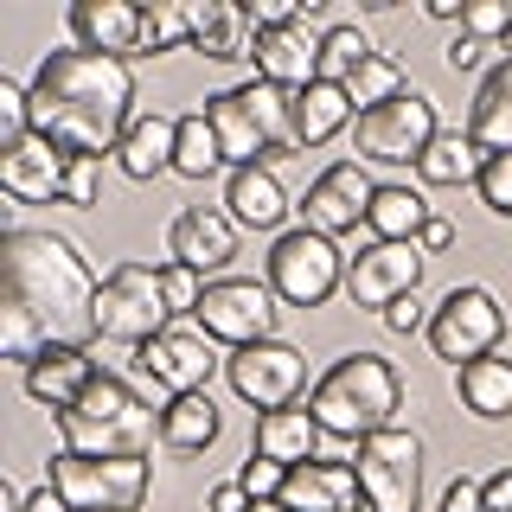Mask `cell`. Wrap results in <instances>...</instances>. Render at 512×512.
Returning a JSON list of instances; mask_svg holds the SVG:
<instances>
[{
	"label": "cell",
	"instance_id": "277c9868",
	"mask_svg": "<svg viewBox=\"0 0 512 512\" xmlns=\"http://www.w3.org/2000/svg\"><path fill=\"white\" fill-rule=\"evenodd\" d=\"M308 410L320 416L327 436L365 442V436H378V429L397 423V410H404V378H397V365L384 359V352H346V359H333L327 372L314 378Z\"/></svg>",
	"mask_w": 512,
	"mask_h": 512
},
{
	"label": "cell",
	"instance_id": "60d3db41",
	"mask_svg": "<svg viewBox=\"0 0 512 512\" xmlns=\"http://www.w3.org/2000/svg\"><path fill=\"white\" fill-rule=\"evenodd\" d=\"M282 480H288V468L269 461V455H250L244 468H237V487H244L250 500H282Z\"/></svg>",
	"mask_w": 512,
	"mask_h": 512
},
{
	"label": "cell",
	"instance_id": "484cf974",
	"mask_svg": "<svg viewBox=\"0 0 512 512\" xmlns=\"http://www.w3.org/2000/svg\"><path fill=\"white\" fill-rule=\"evenodd\" d=\"M288 116H295V148H327L333 135H352V122H359V109H352L346 84H308L295 90V103H288Z\"/></svg>",
	"mask_w": 512,
	"mask_h": 512
},
{
	"label": "cell",
	"instance_id": "b9f144b4",
	"mask_svg": "<svg viewBox=\"0 0 512 512\" xmlns=\"http://www.w3.org/2000/svg\"><path fill=\"white\" fill-rule=\"evenodd\" d=\"M96 167L103 160H71V173H64V205H96Z\"/></svg>",
	"mask_w": 512,
	"mask_h": 512
},
{
	"label": "cell",
	"instance_id": "7dc6e473",
	"mask_svg": "<svg viewBox=\"0 0 512 512\" xmlns=\"http://www.w3.org/2000/svg\"><path fill=\"white\" fill-rule=\"evenodd\" d=\"M416 244H423V256H442V250H455V224H448L442 212L423 224V237H416Z\"/></svg>",
	"mask_w": 512,
	"mask_h": 512
},
{
	"label": "cell",
	"instance_id": "e0dca14e",
	"mask_svg": "<svg viewBox=\"0 0 512 512\" xmlns=\"http://www.w3.org/2000/svg\"><path fill=\"white\" fill-rule=\"evenodd\" d=\"M314 0L295 13L288 26H269L263 39H256V77L263 84H276V90H308V84H320V32H314Z\"/></svg>",
	"mask_w": 512,
	"mask_h": 512
},
{
	"label": "cell",
	"instance_id": "d6a6232c",
	"mask_svg": "<svg viewBox=\"0 0 512 512\" xmlns=\"http://www.w3.org/2000/svg\"><path fill=\"white\" fill-rule=\"evenodd\" d=\"M231 160H224V141L218 128L205 122V109H192V116H180V141H173V173L180 180H212V173H224Z\"/></svg>",
	"mask_w": 512,
	"mask_h": 512
},
{
	"label": "cell",
	"instance_id": "816d5d0a",
	"mask_svg": "<svg viewBox=\"0 0 512 512\" xmlns=\"http://www.w3.org/2000/svg\"><path fill=\"white\" fill-rule=\"evenodd\" d=\"M244 512H288V506H282V500H250Z\"/></svg>",
	"mask_w": 512,
	"mask_h": 512
},
{
	"label": "cell",
	"instance_id": "f6af8a7d",
	"mask_svg": "<svg viewBox=\"0 0 512 512\" xmlns=\"http://www.w3.org/2000/svg\"><path fill=\"white\" fill-rule=\"evenodd\" d=\"M480 506H487V512H512V468L480 480Z\"/></svg>",
	"mask_w": 512,
	"mask_h": 512
},
{
	"label": "cell",
	"instance_id": "9a60e30c",
	"mask_svg": "<svg viewBox=\"0 0 512 512\" xmlns=\"http://www.w3.org/2000/svg\"><path fill=\"white\" fill-rule=\"evenodd\" d=\"M135 365H141V378H148L154 391L186 397V391H205V384H212L224 352H218L212 333H199L192 320H173L167 333H154V340L135 352Z\"/></svg>",
	"mask_w": 512,
	"mask_h": 512
},
{
	"label": "cell",
	"instance_id": "bcb514c9",
	"mask_svg": "<svg viewBox=\"0 0 512 512\" xmlns=\"http://www.w3.org/2000/svg\"><path fill=\"white\" fill-rule=\"evenodd\" d=\"M480 52H487V45H480V39H468V32H455V39H448V71H474V64H480Z\"/></svg>",
	"mask_w": 512,
	"mask_h": 512
},
{
	"label": "cell",
	"instance_id": "681fc988",
	"mask_svg": "<svg viewBox=\"0 0 512 512\" xmlns=\"http://www.w3.org/2000/svg\"><path fill=\"white\" fill-rule=\"evenodd\" d=\"M26 512H64V500H58V487H52V480L26 493Z\"/></svg>",
	"mask_w": 512,
	"mask_h": 512
},
{
	"label": "cell",
	"instance_id": "8fae6325",
	"mask_svg": "<svg viewBox=\"0 0 512 512\" xmlns=\"http://www.w3.org/2000/svg\"><path fill=\"white\" fill-rule=\"evenodd\" d=\"M352 474H359V493L372 500V512H416L423 506V436L404 423L378 429L359 442Z\"/></svg>",
	"mask_w": 512,
	"mask_h": 512
},
{
	"label": "cell",
	"instance_id": "4dcf8cb0",
	"mask_svg": "<svg viewBox=\"0 0 512 512\" xmlns=\"http://www.w3.org/2000/svg\"><path fill=\"white\" fill-rule=\"evenodd\" d=\"M436 218L429 212V199L416 186H378V199H372V237L378 244H416V237H423V224Z\"/></svg>",
	"mask_w": 512,
	"mask_h": 512
},
{
	"label": "cell",
	"instance_id": "74e56055",
	"mask_svg": "<svg viewBox=\"0 0 512 512\" xmlns=\"http://www.w3.org/2000/svg\"><path fill=\"white\" fill-rule=\"evenodd\" d=\"M160 295H167L173 320H192V308H199V295H205V276L186 269V263H160Z\"/></svg>",
	"mask_w": 512,
	"mask_h": 512
},
{
	"label": "cell",
	"instance_id": "f1b7e54d",
	"mask_svg": "<svg viewBox=\"0 0 512 512\" xmlns=\"http://www.w3.org/2000/svg\"><path fill=\"white\" fill-rule=\"evenodd\" d=\"M455 404L480 416V423H506L512 416V359L506 352H487V359L461 365L455 372Z\"/></svg>",
	"mask_w": 512,
	"mask_h": 512
},
{
	"label": "cell",
	"instance_id": "ab89813d",
	"mask_svg": "<svg viewBox=\"0 0 512 512\" xmlns=\"http://www.w3.org/2000/svg\"><path fill=\"white\" fill-rule=\"evenodd\" d=\"M461 32L480 45H493V39H506L512 32V0H468V13H461Z\"/></svg>",
	"mask_w": 512,
	"mask_h": 512
},
{
	"label": "cell",
	"instance_id": "e575fe53",
	"mask_svg": "<svg viewBox=\"0 0 512 512\" xmlns=\"http://www.w3.org/2000/svg\"><path fill=\"white\" fill-rule=\"evenodd\" d=\"M410 90V77H404V64H397L391 52H378V58H365L359 64V77L346 84V96H352V109H378V103H391V96H404Z\"/></svg>",
	"mask_w": 512,
	"mask_h": 512
},
{
	"label": "cell",
	"instance_id": "8992f818",
	"mask_svg": "<svg viewBox=\"0 0 512 512\" xmlns=\"http://www.w3.org/2000/svg\"><path fill=\"white\" fill-rule=\"evenodd\" d=\"M45 480L58 487L64 512H141L154 468L148 455H71V448H58L45 461Z\"/></svg>",
	"mask_w": 512,
	"mask_h": 512
},
{
	"label": "cell",
	"instance_id": "ac0fdd59",
	"mask_svg": "<svg viewBox=\"0 0 512 512\" xmlns=\"http://www.w3.org/2000/svg\"><path fill=\"white\" fill-rule=\"evenodd\" d=\"M64 173H71V154H64L58 141H45L39 128H32L26 141H13V148H0V192H7L13 205H58Z\"/></svg>",
	"mask_w": 512,
	"mask_h": 512
},
{
	"label": "cell",
	"instance_id": "f35d334b",
	"mask_svg": "<svg viewBox=\"0 0 512 512\" xmlns=\"http://www.w3.org/2000/svg\"><path fill=\"white\" fill-rule=\"evenodd\" d=\"M474 192H480V205H487L493 218H512V154H487Z\"/></svg>",
	"mask_w": 512,
	"mask_h": 512
},
{
	"label": "cell",
	"instance_id": "603a6c76",
	"mask_svg": "<svg viewBox=\"0 0 512 512\" xmlns=\"http://www.w3.org/2000/svg\"><path fill=\"white\" fill-rule=\"evenodd\" d=\"M282 506L288 512H359L365 493H359L352 461H301L282 480Z\"/></svg>",
	"mask_w": 512,
	"mask_h": 512
},
{
	"label": "cell",
	"instance_id": "f546056e",
	"mask_svg": "<svg viewBox=\"0 0 512 512\" xmlns=\"http://www.w3.org/2000/svg\"><path fill=\"white\" fill-rule=\"evenodd\" d=\"M218 429L224 423H218L212 391H186L160 404V448H173V455H205L218 442Z\"/></svg>",
	"mask_w": 512,
	"mask_h": 512
},
{
	"label": "cell",
	"instance_id": "4fadbf2b",
	"mask_svg": "<svg viewBox=\"0 0 512 512\" xmlns=\"http://www.w3.org/2000/svg\"><path fill=\"white\" fill-rule=\"evenodd\" d=\"M224 378H231V391L244 397L256 416L308 404L301 391H314V384H308V352L288 346V340H256V346L224 352Z\"/></svg>",
	"mask_w": 512,
	"mask_h": 512
},
{
	"label": "cell",
	"instance_id": "7402d4cb",
	"mask_svg": "<svg viewBox=\"0 0 512 512\" xmlns=\"http://www.w3.org/2000/svg\"><path fill=\"white\" fill-rule=\"evenodd\" d=\"M96 372H103V365H96L90 346H52V352H39L20 378H26V397H32V404H45V410L58 416V410H71L77 397L90 391Z\"/></svg>",
	"mask_w": 512,
	"mask_h": 512
},
{
	"label": "cell",
	"instance_id": "30bf717a",
	"mask_svg": "<svg viewBox=\"0 0 512 512\" xmlns=\"http://www.w3.org/2000/svg\"><path fill=\"white\" fill-rule=\"evenodd\" d=\"M436 135H442L436 96L410 84L404 96H391V103L365 109V116L352 122V154H359V160H378V167H416Z\"/></svg>",
	"mask_w": 512,
	"mask_h": 512
},
{
	"label": "cell",
	"instance_id": "1f68e13d",
	"mask_svg": "<svg viewBox=\"0 0 512 512\" xmlns=\"http://www.w3.org/2000/svg\"><path fill=\"white\" fill-rule=\"evenodd\" d=\"M480 167H487V154L468 141V128H442L436 141H429V154L416 160V173H423V186H474Z\"/></svg>",
	"mask_w": 512,
	"mask_h": 512
},
{
	"label": "cell",
	"instance_id": "f5cc1de1",
	"mask_svg": "<svg viewBox=\"0 0 512 512\" xmlns=\"http://www.w3.org/2000/svg\"><path fill=\"white\" fill-rule=\"evenodd\" d=\"M500 52H506V58H512V32H506V39H500Z\"/></svg>",
	"mask_w": 512,
	"mask_h": 512
},
{
	"label": "cell",
	"instance_id": "8d00e7d4",
	"mask_svg": "<svg viewBox=\"0 0 512 512\" xmlns=\"http://www.w3.org/2000/svg\"><path fill=\"white\" fill-rule=\"evenodd\" d=\"M26 135H32V90L20 77H0V148H13Z\"/></svg>",
	"mask_w": 512,
	"mask_h": 512
},
{
	"label": "cell",
	"instance_id": "9c48e42d",
	"mask_svg": "<svg viewBox=\"0 0 512 512\" xmlns=\"http://www.w3.org/2000/svg\"><path fill=\"white\" fill-rule=\"evenodd\" d=\"M263 282L276 288L282 308H327L346 288V250L333 244V237L308 231V224H295V231H282L276 244H269Z\"/></svg>",
	"mask_w": 512,
	"mask_h": 512
},
{
	"label": "cell",
	"instance_id": "3957f363",
	"mask_svg": "<svg viewBox=\"0 0 512 512\" xmlns=\"http://www.w3.org/2000/svg\"><path fill=\"white\" fill-rule=\"evenodd\" d=\"M160 442V404L122 372H96L71 410H58V448L71 455H148Z\"/></svg>",
	"mask_w": 512,
	"mask_h": 512
},
{
	"label": "cell",
	"instance_id": "f907efd6",
	"mask_svg": "<svg viewBox=\"0 0 512 512\" xmlns=\"http://www.w3.org/2000/svg\"><path fill=\"white\" fill-rule=\"evenodd\" d=\"M423 13H429V20H461V13H468V7H461V0H429Z\"/></svg>",
	"mask_w": 512,
	"mask_h": 512
},
{
	"label": "cell",
	"instance_id": "5b68a950",
	"mask_svg": "<svg viewBox=\"0 0 512 512\" xmlns=\"http://www.w3.org/2000/svg\"><path fill=\"white\" fill-rule=\"evenodd\" d=\"M288 103H295V96L276 90V84H263V77L205 96V122L218 128L224 160H231V167H256V160H263V167H276V160L301 154L295 148V116H288Z\"/></svg>",
	"mask_w": 512,
	"mask_h": 512
},
{
	"label": "cell",
	"instance_id": "d590c367",
	"mask_svg": "<svg viewBox=\"0 0 512 512\" xmlns=\"http://www.w3.org/2000/svg\"><path fill=\"white\" fill-rule=\"evenodd\" d=\"M180 45H192V7L180 0L141 7V52H180Z\"/></svg>",
	"mask_w": 512,
	"mask_h": 512
},
{
	"label": "cell",
	"instance_id": "52a82bcc",
	"mask_svg": "<svg viewBox=\"0 0 512 512\" xmlns=\"http://www.w3.org/2000/svg\"><path fill=\"white\" fill-rule=\"evenodd\" d=\"M429 352H436L442 365H474V359H487V352H500L506 346V308H500V295H493L487 282H455L448 295L429 308Z\"/></svg>",
	"mask_w": 512,
	"mask_h": 512
},
{
	"label": "cell",
	"instance_id": "4316f807",
	"mask_svg": "<svg viewBox=\"0 0 512 512\" xmlns=\"http://www.w3.org/2000/svg\"><path fill=\"white\" fill-rule=\"evenodd\" d=\"M173 141H180V116H160V109H141L135 122H128V135H122V173L128 180H160V173H173Z\"/></svg>",
	"mask_w": 512,
	"mask_h": 512
},
{
	"label": "cell",
	"instance_id": "cb8c5ba5",
	"mask_svg": "<svg viewBox=\"0 0 512 512\" xmlns=\"http://www.w3.org/2000/svg\"><path fill=\"white\" fill-rule=\"evenodd\" d=\"M320 442H327V429H320V416H314L308 404L263 410V416H256V429H250V455H269V461H282V468L314 461Z\"/></svg>",
	"mask_w": 512,
	"mask_h": 512
},
{
	"label": "cell",
	"instance_id": "5bb4252c",
	"mask_svg": "<svg viewBox=\"0 0 512 512\" xmlns=\"http://www.w3.org/2000/svg\"><path fill=\"white\" fill-rule=\"evenodd\" d=\"M423 269H429V256L423 244H359L346 256V301L352 308H397V301H410L416 288H423Z\"/></svg>",
	"mask_w": 512,
	"mask_h": 512
},
{
	"label": "cell",
	"instance_id": "ffe728a7",
	"mask_svg": "<svg viewBox=\"0 0 512 512\" xmlns=\"http://www.w3.org/2000/svg\"><path fill=\"white\" fill-rule=\"evenodd\" d=\"M64 26H71V45H84V52H103V58H141V7L135 0H77L71 13H64Z\"/></svg>",
	"mask_w": 512,
	"mask_h": 512
},
{
	"label": "cell",
	"instance_id": "d6986e66",
	"mask_svg": "<svg viewBox=\"0 0 512 512\" xmlns=\"http://www.w3.org/2000/svg\"><path fill=\"white\" fill-rule=\"evenodd\" d=\"M231 256H237V218L224 205H186L167 224V263H186L218 282V269H231Z\"/></svg>",
	"mask_w": 512,
	"mask_h": 512
},
{
	"label": "cell",
	"instance_id": "ee69618b",
	"mask_svg": "<svg viewBox=\"0 0 512 512\" xmlns=\"http://www.w3.org/2000/svg\"><path fill=\"white\" fill-rule=\"evenodd\" d=\"M442 512H487V506H480V480L455 474V480H448V493H442Z\"/></svg>",
	"mask_w": 512,
	"mask_h": 512
},
{
	"label": "cell",
	"instance_id": "7bdbcfd3",
	"mask_svg": "<svg viewBox=\"0 0 512 512\" xmlns=\"http://www.w3.org/2000/svg\"><path fill=\"white\" fill-rule=\"evenodd\" d=\"M378 320H384L391 333H429V314H423V301H416V295H410V301H397V308H384Z\"/></svg>",
	"mask_w": 512,
	"mask_h": 512
},
{
	"label": "cell",
	"instance_id": "7c38bea8",
	"mask_svg": "<svg viewBox=\"0 0 512 512\" xmlns=\"http://www.w3.org/2000/svg\"><path fill=\"white\" fill-rule=\"evenodd\" d=\"M276 314H282V301L269 282L218 276V282H205L199 308H192V327L212 333L224 352H237V346H256V340H276Z\"/></svg>",
	"mask_w": 512,
	"mask_h": 512
},
{
	"label": "cell",
	"instance_id": "44dd1931",
	"mask_svg": "<svg viewBox=\"0 0 512 512\" xmlns=\"http://www.w3.org/2000/svg\"><path fill=\"white\" fill-rule=\"evenodd\" d=\"M256 26L250 7L237 0H192V52L199 58H218V64H256Z\"/></svg>",
	"mask_w": 512,
	"mask_h": 512
},
{
	"label": "cell",
	"instance_id": "7a4b0ae2",
	"mask_svg": "<svg viewBox=\"0 0 512 512\" xmlns=\"http://www.w3.org/2000/svg\"><path fill=\"white\" fill-rule=\"evenodd\" d=\"M32 90V128L58 141L71 160H103L122 148L128 122H135V71L122 58L84 52V45H58L39 58L26 77Z\"/></svg>",
	"mask_w": 512,
	"mask_h": 512
},
{
	"label": "cell",
	"instance_id": "2e32d148",
	"mask_svg": "<svg viewBox=\"0 0 512 512\" xmlns=\"http://www.w3.org/2000/svg\"><path fill=\"white\" fill-rule=\"evenodd\" d=\"M372 199H378V180L365 173V160H333L327 173H314L308 192H301V224L320 237H333L340 244L346 231H359L365 218H372Z\"/></svg>",
	"mask_w": 512,
	"mask_h": 512
},
{
	"label": "cell",
	"instance_id": "836d02e7",
	"mask_svg": "<svg viewBox=\"0 0 512 512\" xmlns=\"http://www.w3.org/2000/svg\"><path fill=\"white\" fill-rule=\"evenodd\" d=\"M365 58H378V45L365 39V26H359V20L320 32V77H327V84H352Z\"/></svg>",
	"mask_w": 512,
	"mask_h": 512
},
{
	"label": "cell",
	"instance_id": "d4e9b609",
	"mask_svg": "<svg viewBox=\"0 0 512 512\" xmlns=\"http://www.w3.org/2000/svg\"><path fill=\"white\" fill-rule=\"evenodd\" d=\"M224 212L237 218V231H276L288 218V192L276 180V167H231L224 173Z\"/></svg>",
	"mask_w": 512,
	"mask_h": 512
},
{
	"label": "cell",
	"instance_id": "ba28073f",
	"mask_svg": "<svg viewBox=\"0 0 512 512\" xmlns=\"http://www.w3.org/2000/svg\"><path fill=\"white\" fill-rule=\"evenodd\" d=\"M167 327H173V308H167V295H160V269L135 263V256L109 269L103 288H96V340L141 352Z\"/></svg>",
	"mask_w": 512,
	"mask_h": 512
},
{
	"label": "cell",
	"instance_id": "83f0119b",
	"mask_svg": "<svg viewBox=\"0 0 512 512\" xmlns=\"http://www.w3.org/2000/svg\"><path fill=\"white\" fill-rule=\"evenodd\" d=\"M468 141L480 154H512V58H500L480 77L468 103Z\"/></svg>",
	"mask_w": 512,
	"mask_h": 512
},
{
	"label": "cell",
	"instance_id": "6da1fadb",
	"mask_svg": "<svg viewBox=\"0 0 512 512\" xmlns=\"http://www.w3.org/2000/svg\"><path fill=\"white\" fill-rule=\"evenodd\" d=\"M96 269L84 250L52 224H13L0 231V352L13 365L52 346L96 340Z\"/></svg>",
	"mask_w": 512,
	"mask_h": 512
},
{
	"label": "cell",
	"instance_id": "c3c4849f",
	"mask_svg": "<svg viewBox=\"0 0 512 512\" xmlns=\"http://www.w3.org/2000/svg\"><path fill=\"white\" fill-rule=\"evenodd\" d=\"M250 506V493L237 487V480H218L212 493H205V512H244Z\"/></svg>",
	"mask_w": 512,
	"mask_h": 512
}]
</instances>
